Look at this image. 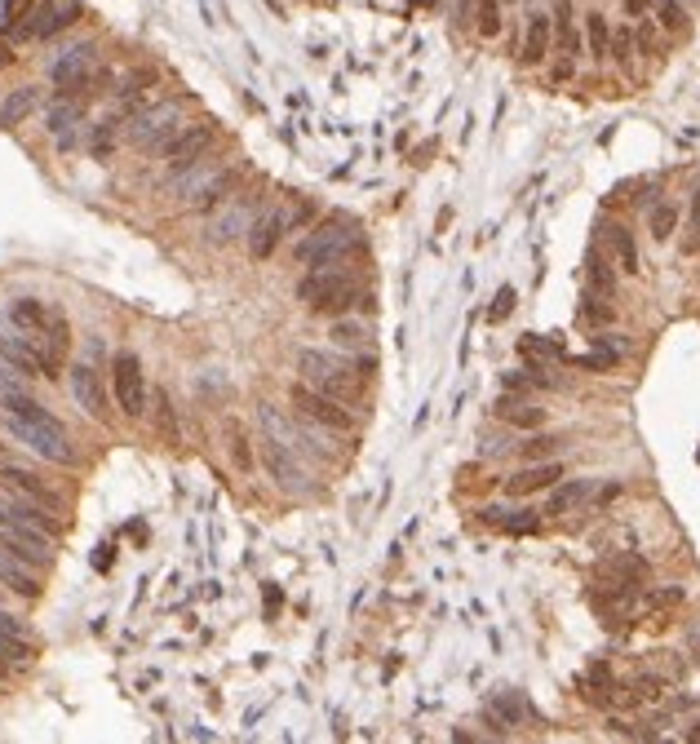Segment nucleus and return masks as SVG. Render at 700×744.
Wrapping results in <instances>:
<instances>
[{
    "mask_svg": "<svg viewBox=\"0 0 700 744\" xmlns=\"http://www.w3.org/2000/svg\"><path fill=\"white\" fill-rule=\"evenodd\" d=\"M111 395H116L120 412H125L129 421L147 417V403H151V390H147V377H142V364L133 350H120L116 359H111Z\"/></svg>",
    "mask_w": 700,
    "mask_h": 744,
    "instance_id": "9b49d317",
    "label": "nucleus"
},
{
    "mask_svg": "<svg viewBox=\"0 0 700 744\" xmlns=\"http://www.w3.org/2000/svg\"><path fill=\"white\" fill-rule=\"evenodd\" d=\"M483 519L501 523V532H510V536H532L541 527L537 510H483Z\"/></svg>",
    "mask_w": 700,
    "mask_h": 744,
    "instance_id": "c756f323",
    "label": "nucleus"
},
{
    "mask_svg": "<svg viewBox=\"0 0 700 744\" xmlns=\"http://www.w3.org/2000/svg\"><path fill=\"white\" fill-rule=\"evenodd\" d=\"M607 248H612V262L621 266L625 275H638V271H643V262H638V244H634V231H630V226H621V222L607 226Z\"/></svg>",
    "mask_w": 700,
    "mask_h": 744,
    "instance_id": "a878e982",
    "label": "nucleus"
},
{
    "mask_svg": "<svg viewBox=\"0 0 700 744\" xmlns=\"http://www.w3.org/2000/svg\"><path fill=\"white\" fill-rule=\"evenodd\" d=\"M23 395H27V390H23V386H18V381H14V377H9V372H0V408H5V412H9V408H14V403H18V399H23Z\"/></svg>",
    "mask_w": 700,
    "mask_h": 744,
    "instance_id": "de8ad7c7",
    "label": "nucleus"
},
{
    "mask_svg": "<svg viewBox=\"0 0 700 744\" xmlns=\"http://www.w3.org/2000/svg\"><path fill=\"white\" fill-rule=\"evenodd\" d=\"M257 213H262V195H257V191H235L231 200H222L218 209H213L209 226H204V244L226 248L235 240H249V226L257 222Z\"/></svg>",
    "mask_w": 700,
    "mask_h": 744,
    "instance_id": "0eeeda50",
    "label": "nucleus"
},
{
    "mask_svg": "<svg viewBox=\"0 0 700 744\" xmlns=\"http://www.w3.org/2000/svg\"><path fill=\"white\" fill-rule=\"evenodd\" d=\"M80 116H85V102H80V98H63V93H58V102H54V107H49V133H58V138H63V133L67 129H76V120Z\"/></svg>",
    "mask_w": 700,
    "mask_h": 744,
    "instance_id": "473e14b6",
    "label": "nucleus"
},
{
    "mask_svg": "<svg viewBox=\"0 0 700 744\" xmlns=\"http://www.w3.org/2000/svg\"><path fill=\"white\" fill-rule=\"evenodd\" d=\"M514 302H519V293H514V288L506 284V288H501V293H497V302L488 306V319H492V324H501V319H506L510 310H514Z\"/></svg>",
    "mask_w": 700,
    "mask_h": 744,
    "instance_id": "a18cd8bd",
    "label": "nucleus"
},
{
    "mask_svg": "<svg viewBox=\"0 0 700 744\" xmlns=\"http://www.w3.org/2000/svg\"><path fill=\"white\" fill-rule=\"evenodd\" d=\"M231 452H235V465H240V470H249V465H253L249 443H244V434H240V430H235V439H231Z\"/></svg>",
    "mask_w": 700,
    "mask_h": 744,
    "instance_id": "8fccbe9b",
    "label": "nucleus"
},
{
    "mask_svg": "<svg viewBox=\"0 0 700 744\" xmlns=\"http://www.w3.org/2000/svg\"><path fill=\"white\" fill-rule=\"evenodd\" d=\"M71 395L76 403L89 412V417H107V395H102V381H98V368L94 364H71Z\"/></svg>",
    "mask_w": 700,
    "mask_h": 744,
    "instance_id": "f3484780",
    "label": "nucleus"
},
{
    "mask_svg": "<svg viewBox=\"0 0 700 744\" xmlns=\"http://www.w3.org/2000/svg\"><path fill=\"white\" fill-rule=\"evenodd\" d=\"M156 408H160V430L169 439H178V426H173V408H169V395H156Z\"/></svg>",
    "mask_w": 700,
    "mask_h": 744,
    "instance_id": "09e8293b",
    "label": "nucleus"
},
{
    "mask_svg": "<svg viewBox=\"0 0 700 744\" xmlns=\"http://www.w3.org/2000/svg\"><path fill=\"white\" fill-rule=\"evenodd\" d=\"M0 359H5L14 372H27V377H58V359L49 355L40 341H32L27 333H0Z\"/></svg>",
    "mask_w": 700,
    "mask_h": 744,
    "instance_id": "4468645a",
    "label": "nucleus"
},
{
    "mask_svg": "<svg viewBox=\"0 0 700 744\" xmlns=\"http://www.w3.org/2000/svg\"><path fill=\"white\" fill-rule=\"evenodd\" d=\"M0 479H5L14 492H23L27 501H40V505H49V510H58V505H63V501H58V492L49 488V483H40L32 470H23V465H5V474H0Z\"/></svg>",
    "mask_w": 700,
    "mask_h": 744,
    "instance_id": "393cba45",
    "label": "nucleus"
},
{
    "mask_svg": "<svg viewBox=\"0 0 700 744\" xmlns=\"http://www.w3.org/2000/svg\"><path fill=\"white\" fill-rule=\"evenodd\" d=\"M32 9H36V0H0V36H14Z\"/></svg>",
    "mask_w": 700,
    "mask_h": 744,
    "instance_id": "e433bc0d",
    "label": "nucleus"
},
{
    "mask_svg": "<svg viewBox=\"0 0 700 744\" xmlns=\"http://www.w3.org/2000/svg\"><path fill=\"white\" fill-rule=\"evenodd\" d=\"M483 718H488L492 727H519V722L532 718V705L523 691H497V696L488 700V709H483Z\"/></svg>",
    "mask_w": 700,
    "mask_h": 744,
    "instance_id": "412c9836",
    "label": "nucleus"
},
{
    "mask_svg": "<svg viewBox=\"0 0 700 744\" xmlns=\"http://www.w3.org/2000/svg\"><path fill=\"white\" fill-rule=\"evenodd\" d=\"M0 656L5 660H18V665H23V660H32L36 651L23 643V638H9V634H0Z\"/></svg>",
    "mask_w": 700,
    "mask_h": 744,
    "instance_id": "37998d69",
    "label": "nucleus"
},
{
    "mask_svg": "<svg viewBox=\"0 0 700 744\" xmlns=\"http://www.w3.org/2000/svg\"><path fill=\"white\" fill-rule=\"evenodd\" d=\"M647 226H652V240H669L678 231V204H661L656 200L647 209Z\"/></svg>",
    "mask_w": 700,
    "mask_h": 744,
    "instance_id": "f704fd0d",
    "label": "nucleus"
},
{
    "mask_svg": "<svg viewBox=\"0 0 700 744\" xmlns=\"http://www.w3.org/2000/svg\"><path fill=\"white\" fill-rule=\"evenodd\" d=\"M683 603V585H661V589H647L643 594V612L652 616V625H665V616Z\"/></svg>",
    "mask_w": 700,
    "mask_h": 744,
    "instance_id": "2f4dec72",
    "label": "nucleus"
},
{
    "mask_svg": "<svg viewBox=\"0 0 700 744\" xmlns=\"http://www.w3.org/2000/svg\"><path fill=\"white\" fill-rule=\"evenodd\" d=\"M563 479V465L559 461H532L528 470L510 474L506 479V492L510 496H532V492H550L554 483Z\"/></svg>",
    "mask_w": 700,
    "mask_h": 744,
    "instance_id": "6ab92c4d",
    "label": "nucleus"
},
{
    "mask_svg": "<svg viewBox=\"0 0 700 744\" xmlns=\"http://www.w3.org/2000/svg\"><path fill=\"white\" fill-rule=\"evenodd\" d=\"M554 40L563 49V62H576L581 58V31H576V5L572 0H554Z\"/></svg>",
    "mask_w": 700,
    "mask_h": 744,
    "instance_id": "5701e85b",
    "label": "nucleus"
},
{
    "mask_svg": "<svg viewBox=\"0 0 700 744\" xmlns=\"http://www.w3.org/2000/svg\"><path fill=\"white\" fill-rule=\"evenodd\" d=\"M94 67H98V45L94 40H76L63 54L49 62V85H54L63 98H80L89 85H94Z\"/></svg>",
    "mask_w": 700,
    "mask_h": 744,
    "instance_id": "1a4fd4ad",
    "label": "nucleus"
},
{
    "mask_svg": "<svg viewBox=\"0 0 700 744\" xmlns=\"http://www.w3.org/2000/svg\"><path fill=\"white\" fill-rule=\"evenodd\" d=\"M554 45V14H545V9H532L528 14V31H523V62L528 67H541L545 54H550Z\"/></svg>",
    "mask_w": 700,
    "mask_h": 744,
    "instance_id": "a211bd4d",
    "label": "nucleus"
},
{
    "mask_svg": "<svg viewBox=\"0 0 700 744\" xmlns=\"http://www.w3.org/2000/svg\"><path fill=\"white\" fill-rule=\"evenodd\" d=\"M80 0H36V9L27 14V23L14 31V40H54L58 31L80 23Z\"/></svg>",
    "mask_w": 700,
    "mask_h": 744,
    "instance_id": "f8f14e48",
    "label": "nucleus"
},
{
    "mask_svg": "<svg viewBox=\"0 0 700 744\" xmlns=\"http://www.w3.org/2000/svg\"><path fill=\"white\" fill-rule=\"evenodd\" d=\"M0 634H9V638H27V625L18 616H9V612H0Z\"/></svg>",
    "mask_w": 700,
    "mask_h": 744,
    "instance_id": "3c124183",
    "label": "nucleus"
},
{
    "mask_svg": "<svg viewBox=\"0 0 700 744\" xmlns=\"http://www.w3.org/2000/svg\"><path fill=\"white\" fill-rule=\"evenodd\" d=\"M9 434L23 439L36 457H45L54 465H76V448H71V434L63 430V421H58L45 403H36L32 395H23L9 408Z\"/></svg>",
    "mask_w": 700,
    "mask_h": 744,
    "instance_id": "f03ea898",
    "label": "nucleus"
},
{
    "mask_svg": "<svg viewBox=\"0 0 700 744\" xmlns=\"http://www.w3.org/2000/svg\"><path fill=\"white\" fill-rule=\"evenodd\" d=\"M683 740H692V744H700V722H687V731H683Z\"/></svg>",
    "mask_w": 700,
    "mask_h": 744,
    "instance_id": "864d4df0",
    "label": "nucleus"
},
{
    "mask_svg": "<svg viewBox=\"0 0 700 744\" xmlns=\"http://www.w3.org/2000/svg\"><path fill=\"white\" fill-rule=\"evenodd\" d=\"M297 372H302V381H311L315 390H328V395L355 403L359 390H364V377L355 372V364L350 359H337L333 350H315V346H302L293 355Z\"/></svg>",
    "mask_w": 700,
    "mask_h": 744,
    "instance_id": "39448f33",
    "label": "nucleus"
},
{
    "mask_svg": "<svg viewBox=\"0 0 700 744\" xmlns=\"http://www.w3.org/2000/svg\"><path fill=\"white\" fill-rule=\"evenodd\" d=\"M519 350H523V355H528V359H545V364H563V359H568V355H563V346H559V341L537 337V333H528V337H523V341H519Z\"/></svg>",
    "mask_w": 700,
    "mask_h": 744,
    "instance_id": "c9c22d12",
    "label": "nucleus"
},
{
    "mask_svg": "<svg viewBox=\"0 0 700 744\" xmlns=\"http://www.w3.org/2000/svg\"><path fill=\"white\" fill-rule=\"evenodd\" d=\"M288 403H293L297 417L315 421V426L333 430V434H355V412L346 408V399L328 395V390H315L311 381H293V390H288Z\"/></svg>",
    "mask_w": 700,
    "mask_h": 744,
    "instance_id": "6e6552de",
    "label": "nucleus"
},
{
    "mask_svg": "<svg viewBox=\"0 0 700 744\" xmlns=\"http://www.w3.org/2000/svg\"><path fill=\"white\" fill-rule=\"evenodd\" d=\"M475 31L483 40H497L501 36V0H475Z\"/></svg>",
    "mask_w": 700,
    "mask_h": 744,
    "instance_id": "72a5a7b5",
    "label": "nucleus"
},
{
    "mask_svg": "<svg viewBox=\"0 0 700 744\" xmlns=\"http://www.w3.org/2000/svg\"><path fill=\"white\" fill-rule=\"evenodd\" d=\"M594 496V479H568V483H554L550 496H545V510L541 514H550V519H559V514H572V510H581L585 501Z\"/></svg>",
    "mask_w": 700,
    "mask_h": 744,
    "instance_id": "aec40b11",
    "label": "nucleus"
},
{
    "mask_svg": "<svg viewBox=\"0 0 700 744\" xmlns=\"http://www.w3.org/2000/svg\"><path fill=\"white\" fill-rule=\"evenodd\" d=\"M235 178H240V169H235V164H222V169L213 173V178L204 182L191 200H182V209H187V213H213L222 200H231V195H235Z\"/></svg>",
    "mask_w": 700,
    "mask_h": 744,
    "instance_id": "dca6fc26",
    "label": "nucleus"
},
{
    "mask_svg": "<svg viewBox=\"0 0 700 744\" xmlns=\"http://www.w3.org/2000/svg\"><path fill=\"white\" fill-rule=\"evenodd\" d=\"M612 315H616V310L607 306L603 293H594V288H590V293L581 297V319H590V324H612Z\"/></svg>",
    "mask_w": 700,
    "mask_h": 744,
    "instance_id": "ea45409f",
    "label": "nucleus"
},
{
    "mask_svg": "<svg viewBox=\"0 0 700 744\" xmlns=\"http://www.w3.org/2000/svg\"><path fill=\"white\" fill-rule=\"evenodd\" d=\"M0 554L18 558V563H32V567H49L54 563V536L23 527V523H0Z\"/></svg>",
    "mask_w": 700,
    "mask_h": 744,
    "instance_id": "2eb2a0df",
    "label": "nucleus"
},
{
    "mask_svg": "<svg viewBox=\"0 0 700 744\" xmlns=\"http://www.w3.org/2000/svg\"><path fill=\"white\" fill-rule=\"evenodd\" d=\"M656 27L661 31H687V9L678 0H656Z\"/></svg>",
    "mask_w": 700,
    "mask_h": 744,
    "instance_id": "58836bf2",
    "label": "nucleus"
},
{
    "mask_svg": "<svg viewBox=\"0 0 700 744\" xmlns=\"http://www.w3.org/2000/svg\"><path fill=\"white\" fill-rule=\"evenodd\" d=\"M497 417L506 421V426H519V430H537L545 421V408H537L532 399L514 395V390H506V395L497 399Z\"/></svg>",
    "mask_w": 700,
    "mask_h": 744,
    "instance_id": "b1692460",
    "label": "nucleus"
},
{
    "mask_svg": "<svg viewBox=\"0 0 700 744\" xmlns=\"http://www.w3.org/2000/svg\"><path fill=\"white\" fill-rule=\"evenodd\" d=\"M594 346L607 350L612 359H625V355H630V341H625V333H599V337H594Z\"/></svg>",
    "mask_w": 700,
    "mask_h": 744,
    "instance_id": "c03bdc74",
    "label": "nucleus"
},
{
    "mask_svg": "<svg viewBox=\"0 0 700 744\" xmlns=\"http://www.w3.org/2000/svg\"><path fill=\"white\" fill-rule=\"evenodd\" d=\"M328 337H333L337 350H350V355H359V350H368V341H373V324H364V319H346L337 315L333 328H328Z\"/></svg>",
    "mask_w": 700,
    "mask_h": 744,
    "instance_id": "bb28decb",
    "label": "nucleus"
},
{
    "mask_svg": "<svg viewBox=\"0 0 700 744\" xmlns=\"http://www.w3.org/2000/svg\"><path fill=\"white\" fill-rule=\"evenodd\" d=\"M656 9V0H625V14L630 18H647Z\"/></svg>",
    "mask_w": 700,
    "mask_h": 744,
    "instance_id": "603ef678",
    "label": "nucleus"
},
{
    "mask_svg": "<svg viewBox=\"0 0 700 744\" xmlns=\"http://www.w3.org/2000/svg\"><path fill=\"white\" fill-rule=\"evenodd\" d=\"M187 116H191V102H187V98H160V102H151V107L133 111L125 138H129L138 151L160 155V151L169 147V142L191 124Z\"/></svg>",
    "mask_w": 700,
    "mask_h": 744,
    "instance_id": "7ed1b4c3",
    "label": "nucleus"
},
{
    "mask_svg": "<svg viewBox=\"0 0 700 744\" xmlns=\"http://www.w3.org/2000/svg\"><path fill=\"white\" fill-rule=\"evenodd\" d=\"M687 226H692V235H687V253H696V248H700V186H696V191H692V209H687Z\"/></svg>",
    "mask_w": 700,
    "mask_h": 744,
    "instance_id": "49530a36",
    "label": "nucleus"
},
{
    "mask_svg": "<svg viewBox=\"0 0 700 744\" xmlns=\"http://www.w3.org/2000/svg\"><path fill=\"white\" fill-rule=\"evenodd\" d=\"M36 107H40V89L36 85H23V89L5 93V98H0V124H5V129H14V124H23Z\"/></svg>",
    "mask_w": 700,
    "mask_h": 744,
    "instance_id": "cd10ccee",
    "label": "nucleus"
},
{
    "mask_svg": "<svg viewBox=\"0 0 700 744\" xmlns=\"http://www.w3.org/2000/svg\"><path fill=\"white\" fill-rule=\"evenodd\" d=\"M262 465L271 470V479L280 483V492H288V496H311L315 492L311 470H306V457H302V452H293L288 443L271 439V434H262Z\"/></svg>",
    "mask_w": 700,
    "mask_h": 744,
    "instance_id": "9d476101",
    "label": "nucleus"
},
{
    "mask_svg": "<svg viewBox=\"0 0 700 744\" xmlns=\"http://www.w3.org/2000/svg\"><path fill=\"white\" fill-rule=\"evenodd\" d=\"M634 49H638L634 31L630 27H612V58L621 62V67H630V62H634Z\"/></svg>",
    "mask_w": 700,
    "mask_h": 744,
    "instance_id": "79ce46f5",
    "label": "nucleus"
},
{
    "mask_svg": "<svg viewBox=\"0 0 700 744\" xmlns=\"http://www.w3.org/2000/svg\"><path fill=\"white\" fill-rule=\"evenodd\" d=\"M585 279H590V288H594V293L616 297V266L607 262V257L599 253V248H590V253H585Z\"/></svg>",
    "mask_w": 700,
    "mask_h": 744,
    "instance_id": "7c9ffc66",
    "label": "nucleus"
},
{
    "mask_svg": "<svg viewBox=\"0 0 700 744\" xmlns=\"http://www.w3.org/2000/svg\"><path fill=\"white\" fill-rule=\"evenodd\" d=\"M218 142V129H213L209 120H200V124H187V129L178 133V138L169 142L160 155H164V173L169 178H178L182 169H191V164H200L204 155H209V147Z\"/></svg>",
    "mask_w": 700,
    "mask_h": 744,
    "instance_id": "ddd939ff",
    "label": "nucleus"
},
{
    "mask_svg": "<svg viewBox=\"0 0 700 744\" xmlns=\"http://www.w3.org/2000/svg\"><path fill=\"white\" fill-rule=\"evenodd\" d=\"M647 669H652V674H661V678L669 682V687L687 678V660L678 656V651H656V656H652V665H647Z\"/></svg>",
    "mask_w": 700,
    "mask_h": 744,
    "instance_id": "4c0bfd02",
    "label": "nucleus"
},
{
    "mask_svg": "<svg viewBox=\"0 0 700 744\" xmlns=\"http://www.w3.org/2000/svg\"><path fill=\"white\" fill-rule=\"evenodd\" d=\"M554 448H559V439H554V434H532V439L519 443V452H523L528 461H550Z\"/></svg>",
    "mask_w": 700,
    "mask_h": 744,
    "instance_id": "a19ab883",
    "label": "nucleus"
},
{
    "mask_svg": "<svg viewBox=\"0 0 700 744\" xmlns=\"http://www.w3.org/2000/svg\"><path fill=\"white\" fill-rule=\"evenodd\" d=\"M9 324L18 328V333H27L32 341L49 350L54 359H63L67 350V319L58 315L49 302H40V297H14L9 302Z\"/></svg>",
    "mask_w": 700,
    "mask_h": 744,
    "instance_id": "423d86ee",
    "label": "nucleus"
},
{
    "mask_svg": "<svg viewBox=\"0 0 700 744\" xmlns=\"http://www.w3.org/2000/svg\"><path fill=\"white\" fill-rule=\"evenodd\" d=\"M585 54L594 62L612 58V23H607V14H599V9L585 14Z\"/></svg>",
    "mask_w": 700,
    "mask_h": 744,
    "instance_id": "c85d7f7f",
    "label": "nucleus"
},
{
    "mask_svg": "<svg viewBox=\"0 0 700 744\" xmlns=\"http://www.w3.org/2000/svg\"><path fill=\"white\" fill-rule=\"evenodd\" d=\"M0 585H5L9 594H18V598H40V594H45L36 567L18 563V558H9V554H0Z\"/></svg>",
    "mask_w": 700,
    "mask_h": 744,
    "instance_id": "4be33fe9",
    "label": "nucleus"
},
{
    "mask_svg": "<svg viewBox=\"0 0 700 744\" xmlns=\"http://www.w3.org/2000/svg\"><path fill=\"white\" fill-rule=\"evenodd\" d=\"M297 302H306L315 315L337 319L355 306H368L373 293H364V284H359L346 262H333V266H306V275L297 279Z\"/></svg>",
    "mask_w": 700,
    "mask_h": 744,
    "instance_id": "f257e3e1",
    "label": "nucleus"
},
{
    "mask_svg": "<svg viewBox=\"0 0 700 744\" xmlns=\"http://www.w3.org/2000/svg\"><path fill=\"white\" fill-rule=\"evenodd\" d=\"M14 62V54H9V45H0V67H9Z\"/></svg>",
    "mask_w": 700,
    "mask_h": 744,
    "instance_id": "5fc2aeb1",
    "label": "nucleus"
},
{
    "mask_svg": "<svg viewBox=\"0 0 700 744\" xmlns=\"http://www.w3.org/2000/svg\"><path fill=\"white\" fill-rule=\"evenodd\" d=\"M359 248H364V231H359L350 217H328V222H319L315 231H306L302 240H297L293 257L302 266H333V262L355 257Z\"/></svg>",
    "mask_w": 700,
    "mask_h": 744,
    "instance_id": "20e7f679",
    "label": "nucleus"
}]
</instances>
